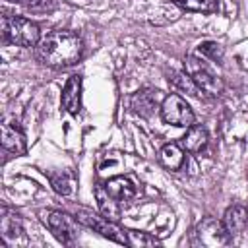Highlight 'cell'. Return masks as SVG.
Listing matches in <instances>:
<instances>
[{
    "label": "cell",
    "instance_id": "cell-16",
    "mask_svg": "<svg viewBox=\"0 0 248 248\" xmlns=\"http://www.w3.org/2000/svg\"><path fill=\"white\" fill-rule=\"evenodd\" d=\"M169 83H170V87H172L176 93H186V95H190V97H198V95L202 93L200 87L194 83V79H192L186 72H174V74H170Z\"/></svg>",
    "mask_w": 248,
    "mask_h": 248
},
{
    "label": "cell",
    "instance_id": "cell-8",
    "mask_svg": "<svg viewBox=\"0 0 248 248\" xmlns=\"http://www.w3.org/2000/svg\"><path fill=\"white\" fill-rule=\"evenodd\" d=\"M161 103H163V97H161V91H157V89H140L132 97L134 112L140 116H145V118L151 116L157 108H161Z\"/></svg>",
    "mask_w": 248,
    "mask_h": 248
},
{
    "label": "cell",
    "instance_id": "cell-14",
    "mask_svg": "<svg viewBox=\"0 0 248 248\" xmlns=\"http://www.w3.org/2000/svg\"><path fill=\"white\" fill-rule=\"evenodd\" d=\"M0 232L6 240H16V236H19L23 232L21 227V219L17 213L10 211L8 207H2V217H0Z\"/></svg>",
    "mask_w": 248,
    "mask_h": 248
},
{
    "label": "cell",
    "instance_id": "cell-7",
    "mask_svg": "<svg viewBox=\"0 0 248 248\" xmlns=\"http://www.w3.org/2000/svg\"><path fill=\"white\" fill-rule=\"evenodd\" d=\"M41 221L45 223V227L62 242V244H72L76 240V223L70 215L62 213V211H52V209H43L39 211Z\"/></svg>",
    "mask_w": 248,
    "mask_h": 248
},
{
    "label": "cell",
    "instance_id": "cell-13",
    "mask_svg": "<svg viewBox=\"0 0 248 248\" xmlns=\"http://www.w3.org/2000/svg\"><path fill=\"white\" fill-rule=\"evenodd\" d=\"M95 198H97V203H99V209L101 213L110 219V221H116L120 217V203L107 192L105 184H97L95 186Z\"/></svg>",
    "mask_w": 248,
    "mask_h": 248
},
{
    "label": "cell",
    "instance_id": "cell-2",
    "mask_svg": "<svg viewBox=\"0 0 248 248\" xmlns=\"http://www.w3.org/2000/svg\"><path fill=\"white\" fill-rule=\"evenodd\" d=\"M2 35L6 41L17 45V46H35L41 41V33L37 23L25 17H2Z\"/></svg>",
    "mask_w": 248,
    "mask_h": 248
},
{
    "label": "cell",
    "instance_id": "cell-11",
    "mask_svg": "<svg viewBox=\"0 0 248 248\" xmlns=\"http://www.w3.org/2000/svg\"><path fill=\"white\" fill-rule=\"evenodd\" d=\"M2 145L12 153H25L27 141H25V136L19 130V126H16L12 122L2 124Z\"/></svg>",
    "mask_w": 248,
    "mask_h": 248
},
{
    "label": "cell",
    "instance_id": "cell-4",
    "mask_svg": "<svg viewBox=\"0 0 248 248\" xmlns=\"http://www.w3.org/2000/svg\"><path fill=\"white\" fill-rule=\"evenodd\" d=\"M76 221L81 223L83 227L99 232L101 236L112 240V242H118V244H128V238H126V231H122L114 221L107 219L105 215H97L89 209H78L76 211Z\"/></svg>",
    "mask_w": 248,
    "mask_h": 248
},
{
    "label": "cell",
    "instance_id": "cell-20",
    "mask_svg": "<svg viewBox=\"0 0 248 248\" xmlns=\"http://www.w3.org/2000/svg\"><path fill=\"white\" fill-rule=\"evenodd\" d=\"M126 238L130 246H159L161 242L151 236L149 232H141V231H126Z\"/></svg>",
    "mask_w": 248,
    "mask_h": 248
},
{
    "label": "cell",
    "instance_id": "cell-12",
    "mask_svg": "<svg viewBox=\"0 0 248 248\" xmlns=\"http://www.w3.org/2000/svg\"><path fill=\"white\" fill-rule=\"evenodd\" d=\"M223 223H225L227 231L231 232V236L242 232L246 229V225H248V209L244 205H231L225 211Z\"/></svg>",
    "mask_w": 248,
    "mask_h": 248
},
{
    "label": "cell",
    "instance_id": "cell-21",
    "mask_svg": "<svg viewBox=\"0 0 248 248\" xmlns=\"http://www.w3.org/2000/svg\"><path fill=\"white\" fill-rule=\"evenodd\" d=\"M16 4H21L25 10L35 12V14H46L54 10V0H10Z\"/></svg>",
    "mask_w": 248,
    "mask_h": 248
},
{
    "label": "cell",
    "instance_id": "cell-19",
    "mask_svg": "<svg viewBox=\"0 0 248 248\" xmlns=\"http://www.w3.org/2000/svg\"><path fill=\"white\" fill-rule=\"evenodd\" d=\"M48 178H50V184H52V188H54L56 194H60V196L72 194V190H74V178L68 172L48 174Z\"/></svg>",
    "mask_w": 248,
    "mask_h": 248
},
{
    "label": "cell",
    "instance_id": "cell-9",
    "mask_svg": "<svg viewBox=\"0 0 248 248\" xmlns=\"http://www.w3.org/2000/svg\"><path fill=\"white\" fill-rule=\"evenodd\" d=\"M62 107L70 114H78L81 107V78L70 76L62 89Z\"/></svg>",
    "mask_w": 248,
    "mask_h": 248
},
{
    "label": "cell",
    "instance_id": "cell-18",
    "mask_svg": "<svg viewBox=\"0 0 248 248\" xmlns=\"http://www.w3.org/2000/svg\"><path fill=\"white\" fill-rule=\"evenodd\" d=\"M172 2L186 12H198V14H213L219 8L217 0H172Z\"/></svg>",
    "mask_w": 248,
    "mask_h": 248
},
{
    "label": "cell",
    "instance_id": "cell-3",
    "mask_svg": "<svg viewBox=\"0 0 248 248\" xmlns=\"http://www.w3.org/2000/svg\"><path fill=\"white\" fill-rule=\"evenodd\" d=\"M231 242V232L227 231L223 221L215 217H203L194 229V244L205 248H219Z\"/></svg>",
    "mask_w": 248,
    "mask_h": 248
},
{
    "label": "cell",
    "instance_id": "cell-5",
    "mask_svg": "<svg viewBox=\"0 0 248 248\" xmlns=\"http://www.w3.org/2000/svg\"><path fill=\"white\" fill-rule=\"evenodd\" d=\"M184 72L194 79V83L200 87V91L207 95H219L223 91V81L196 56H186L184 60Z\"/></svg>",
    "mask_w": 248,
    "mask_h": 248
},
{
    "label": "cell",
    "instance_id": "cell-1",
    "mask_svg": "<svg viewBox=\"0 0 248 248\" xmlns=\"http://www.w3.org/2000/svg\"><path fill=\"white\" fill-rule=\"evenodd\" d=\"M83 45L76 33L70 31H48L37 45V54L46 66L66 68L81 58Z\"/></svg>",
    "mask_w": 248,
    "mask_h": 248
},
{
    "label": "cell",
    "instance_id": "cell-22",
    "mask_svg": "<svg viewBox=\"0 0 248 248\" xmlns=\"http://www.w3.org/2000/svg\"><path fill=\"white\" fill-rule=\"evenodd\" d=\"M198 50H200L202 56H205V58H209V60H213V62H221V60H223V46H221L219 43H215V41H205V43H202V45L198 46Z\"/></svg>",
    "mask_w": 248,
    "mask_h": 248
},
{
    "label": "cell",
    "instance_id": "cell-17",
    "mask_svg": "<svg viewBox=\"0 0 248 248\" xmlns=\"http://www.w3.org/2000/svg\"><path fill=\"white\" fill-rule=\"evenodd\" d=\"M159 161L170 169V170H178L184 165V151L176 145V143H167L163 145V149L159 151Z\"/></svg>",
    "mask_w": 248,
    "mask_h": 248
},
{
    "label": "cell",
    "instance_id": "cell-15",
    "mask_svg": "<svg viewBox=\"0 0 248 248\" xmlns=\"http://www.w3.org/2000/svg\"><path fill=\"white\" fill-rule=\"evenodd\" d=\"M205 143H207V130H205L203 126H194V124H192V126L188 128L186 136L182 138V145H184V149L190 151V153L202 151V149L205 147Z\"/></svg>",
    "mask_w": 248,
    "mask_h": 248
},
{
    "label": "cell",
    "instance_id": "cell-10",
    "mask_svg": "<svg viewBox=\"0 0 248 248\" xmlns=\"http://www.w3.org/2000/svg\"><path fill=\"white\" fill-rule=\"evenodd\" d=\"M105 188H107V192H108L120 205H122V203H128V202L136 196V188H134L132 180L126 178V176H114V178L107 180V182H105Z\"/></svg>",
    "mask_w": 248,
    "mask_h": 248
},
{
    "label": "cell",
    "instance_id": "cell-6",
    "mask_svg": "<svg viewBox=\"0 0 248 248\" xmlns=\"http://www.w3.org/2000/svg\"><path fill=\"white\" fill-rule=\"evenodd\" d=\"M159 110H161V116L167 124L180 126V128H190L194 124V112L180 95L165 97Z\"/></svg>",
    "mask_w": 248,
    "mask_h": 248
}]
</instances>
